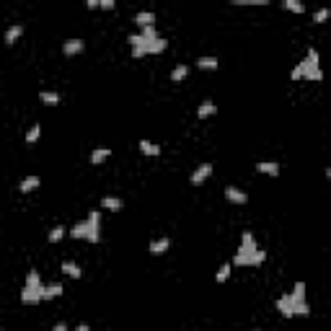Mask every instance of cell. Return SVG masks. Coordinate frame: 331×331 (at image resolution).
Segmentation results:
<instances>
[{
    "mask_svg": "<svg viewBox=\"0 0 331 331\" xmlns=\"http://www.w3.org/2000/svg\"><path fill=\"white\" fill-rule=\"evenodd\" d=\"M274 306H277L282 318H295V316L308 318V316H310V306H308V298H306V282L298 280L290 292H284V295L277 298Z\"/></svg>",
    "mask_w": 331,
    "mask_h": 331,
    "instance_id": "obj_1",
    "label": "cell"
},
{
    "mask_svg": "<svg viewBox=\"0 0 331 331\" xmlns=\"http://www.w3.org/2000/svg\"><path fill=\"white\" fill-rule=\"evenodd\" d=\"M266 262V251L259 246L256 236L251 230L240 233V244L236 248V256H233V266H246V269H256Z\"/></svg>",
    "mask_w": 331,
    "mask_h": 331,
    "instance_id": "obj_2",
    "label": "cell"
},
{
    "mask_svg": "<svg viewBox=\"0 0 331 331\" xmlns=\"http://www.w3.org/2000/svg\"><path fill=\"white\" fill-rule=\"evenodd\" d=\"M290 80H308V83H321L324 80V68H321V54L316 47H308L306 57L292 68Z\"/></svg>",
    "mask_w": 331,
    "mask_h": 331,
    "instance_id": "obj_3",
    "label": "cell"
},
{
    "mask_svg": "<svg viewBox=\"0 0 331 331\" xmlns=\"http://www.w3.org/2000/svg\"><path fill=\"white\" fill-rule=\"evenodd\" d=\"M44 288H47V284L42 282L39 269H28L24 290H21V303L24 306H39V303H44Z\"/></svg>",
    "mask_w": 331,
    "mask_h": 331,
    "instance_id": "obj_4",
    "label": "cell"
},
{
    "mask_svg": "<svg viewBox=\"0 0 331 331\" xmlns=\"http://www.w3.org/2000/svg\"><path fill=\"white\" fill-rule=\"evenodd\" d=\"M168 50V42H166L163 36H158L156 42H148V44H142V47H134L132 50V57L134 60H142V57H148V54H160V52H166Z\"/></svg>",
    "mask_w": 331,
    "mask_h": 331,
    "instance_id": "obj_5",
    "label": "cell"
},
{
    "mask_svg": "<svg viewBox=\"0 0 331 331\" xmlns=\"http://www.w3.org/2000/svg\"><path fill=\"white\" fill-rule=\"evenodd\" d=\"M160 34L156 32V26H148V28H140L138 34H130L127 36V44L134 50V47H142V44H148V42H156Z\"/></svg>",
    "mask_w": 331,
    "mask_h": 331,
    "instance_id": "obj_6",
    "label": "cell"
},
{
    "mask_svg": "<svg viewBox=\"0 0 331 331\" xmlns=\"http://www.w3.org/2000/svg\"><path fill=\"white\" fill-rule=\"evenodd\" d=\"M212 171H215V166H212V163H200L197 168L189 174V184H192V186H202L207 178L212 176Z\"/></svg>",
    "mask_w": 331,
    "mask_h": 331,
    "instance_id": "obj_7",
    "label": "cell"
},
{
    "mask_svg": "<svg viewBox=\"0 0 331 331\" xmlns=\"http://www.w3.org/2000/svg\"><path fill=\"white\" fill-rule=\"evenodd\" d=\"M88 244H98L101 240V212L94 210V212H88Z\"/></svg>",
    "mask_w": 331,
    "mask_h": 331,
    "instance_id": "obj_8",
    "label": "cell"
},
{
    "mask_svg": "<svg viewBox=\"0 0 331 331\" xmlns=\"http://www.w3.org/2000/svg\"><path fill=\"white\" fill-rule=\"evenodd\" d=\"M225 200H228L230 204H236V207H244L248 202V194L240 186H225Z\"/></svg>",
    "mask_w": 331,
    "mask_h": 331,
    "instance_id": "obj_9",
    "label": "cell"
},
{
    "mask_svg": "<svg viewBox=\"0 0 331 331\" xmlns=\"http://www.w3.org/2000/svg\"><path fill=\"white\" fill-rule=\"evenodd\" d=\"M171 248V238L168 236H160V238H153L150 240V246H148V251H150V256H163L166 251Z\"/></svg>",
    "mask_w": 331,
    "mask_h": 331,
    "instance_id": "obj_10",
    "label": "cell"
},
{
    "mask_svg": "<svg viewBox=\"0 0 331 331\" xmlns=\"http://www.w3.org/2000/svg\"><path fill=\"white\" fill-rule=\"evenodd\" d=\"M256 174H264V176H272V178H277L280 174H282V166L277 163V160H259L256 166Z\"/></svg>",
    "mask_w": 331,
    "mask_h": 331,
    "instance_id": "obj_11",
    "label": "cell"
},
{
    "mask_svg": "<svg viewBox=\"0 0 331 331\" xmlns=\"http://www.w3.org/2000/svg\"><path fill=\"white\" fill-rule=\"evenodd\" d=\"M83 50H86L83 39H68V42H62V54L65 57H75V54H80Z\"/></svg>",
    "mask_w": 331,
    "mask_h": 331,
    "instance_id": "obj_12",
    "label": "cell"
},
{
    "mask_svg": "<svg viewBox=\"0 0 331 331\" xmlns=\"http://www.w3.org/2000/svg\"><path fill=\"white\" fill-rule=\"evenodd\" d=\"M21 36H24V24H13V26H8V28H6L3 42L8 44V47H13V44H16Z\"/></svg>",
    "mask_w": 331,
    "mask_h": 331,
    "instance_id": "obj_13",
    "label": "cell"
},
{
    "mask_svg": "<svg viewBox=\"0 0 331 331\" xmlns=\"http://www.w3.org/2000/svg\"><path fill=\"white\" fill-rule=\"evenodd\" d=\"M39 184H42V178H39L36 174H32V176L21 178V184H18V192H21V194H32V192H36V189H39Z\"/></svg>",
    "mask_w": 331,
    "mask_h": 331,
    "instance_id": "obj_14",
    "label": "cell"
},
{
    "mask_svg": "<svg viewBox=\"0 0 331 331\" xmlns=\"http://www.w3.org/2000/svg\"><path fill=\"white\" fill-rule=\"evenodd\" d=\"M134 24H138L140 28H148V26H156V13L153 10H140V13H134Z\"/></svg>",
    "mask_w": 331,
    "mask_h": 331,
    "instance_id": "obj_15",
    "label": "cell"
},
{
    "mask_svg": "<svg viewBox=\"0 0 331 331\" xmlns=\"http://www.w3.org/2000/svg\"><path fill=\"white\" fill-rule=\"evenodd\" d=\"M60 269H62V274L65 277H70V280H80L83 277V269L78 266V264H75V262H62V264H60Z\"/></svg>",
    "mask_w": 331,
    "mask_h": 331,
    "instance_id": "obj_16",
    "label": "cell"
},
{
    "mask_svg": "<svg viewBox=\"0 0 331 331\" xmlns=\"http://www.w3.org/2000/svg\"><path fill=\"white\" fill-rule=\"evenodd\" d=\"M189 72H192V68H189L186 62H178V65L171 70V83H184V80L189 78Z\"/></svg>",
    "mask_w": 331,
    "mask_h": 331,
    "instance_id": "obj_17",
    "label": "cell"
},
{
    "mask_svg": "<svg viewBox=\"0 0 331 331\" xmlns=\"http://www.w3.org/2000/svg\"><path fill=\"white\" fill-rule=\"evenodd\" d=\"M197 68H200V70H210V72H212V70H218V68H220V60H218V57H212V54H202V57H197Z\"/></svg>",
    "mask_w": 331,
    "mask_h": 331,
    "instance_id": "obj_18",
    "label": "cell"
},
{
    "mask_svg": "<svg viewBox=\"0 0 331 331\" xmlns=\"http://www.w3.org/2000/svg\"><path fill=\"white\" fill-rule=\"evenodd\" d=\"M101 207L106 210V212H119V210L124 207V202L119 197H112V194H106V197H101Z\"/></svg>",
    "mask_w": 331,
    "mask_h": 331,
    "instance_id": "obj_19",
    "label": "cell"
},
{
    "mask_svg": "<svg viewBox=\"0 0 331 331\" xmlns=\"http://www.w3.org/2000/svg\"><path fill=\"white\" fill-rule=\"evenodd\" d=\"M218 114V104L215 101H202L200 106H197V116L200 119H210V116H215Z\"/></svg>",
    "mask_w": 331,
    "mask_h": 331,
    "instance_id": "obj_20",
    "label": "cell"
},
{
    "mask_svg": "<svg viewBox=\"0 0 331 331\" xmlns=\"http://www.w3.org/2000/svg\"><path fill=\"white\" fill-rule=\"evenodd\" d=\"M138 148H140V153H142V156H150V158H158V156H160V145L150 142V140H140Z\"/></svg>",
    "mask_w": 331,
    "mask_h": 331,
    "instance_id": "obj_21",
    "label": "cell"
},
{
    "mask_svg": "<svg viewBox=\"0 0 331 331\" xmlns=\"http://www.w3.org/2000/svg\"><path fill=\"white\" fill-rule=\"evenodd\" d=\"M65 288L60 282H50L47 288H44V300H54V298H62Z\"/></svg>",
    "mask_w": 331,
    "mask_h": 331,
    "instance_id": "obj_22",
    "label": "cell"
},
{
    "mask_svg": "<svg viewBox=\"0 0 331 331\" xmlns=\"http://www.w3.org/2000/svg\"><path fill=\"white\" fill-rule=\"evenodd\" d=\"M230 272H233V264H228V262L220 264L218 272H215V282H218V284H225V282L230 280Z\"/></svg>",
    "mask_w": 331,
    "mask_h": 331,
    "instance_id": "obj_23",
    "label": "cell"
},
{
    "mask_svg": "<svg viewBox=\"0 0 331 331\" xmlns=\"http://www.w3.org/2000/svg\"><path fill=\"white\" fill-rule=\"evenodd\" d=\"M68 233H70V228H65V225H57V228H52L47 233V240H50V244H60V240H62Z\"/></svg>",
    "mask_w": 331,
    "mask_h": 331,
    "instance_id": "obj_24",
    "label": "cell"
},
{
    "mask_svg": "<svg viewBox=\"0 0 331 331\" xmlns=\"http://www.w3.org/2000/svg\"><path fill=\"white\" fill-rule=\"evenodd\" d=\"M109 158H112V150L109 148H96L94 153H91V163L94 166H101L104 160H109Z\"/></svg>",
    "mask_w": 331,
    "mask_h": 331,
    "instance_id": "obj_25",
    "label": "cell"
},
{
    "mask_svg": "<svg viewBox=\"0 0 331 331\" xmlns=\"http://www.w3.org/2000/svg\"><path fill=\"white\" fill-rule=\"evenodd\" d=\"M39 101L44 106H57L60 104V94L57 91H39Z\"/></svg>",
    "mask_w": 331,
    "mask_h": 331,
    "instance_id": "obj_26",
    "label": "cell"
},
{
    "mask_svg": "<svg viewBox=\"0 0 331 331\" xmlns=\"http://www.w3.org/2000/svg\"><path fill=\"white\" fill-rule=\"evenodd\" d=\"M282 8L290 10V13H298V16H303V13H306V6L300 3V0H282Z\"/></svg>",
    "mask_w": 331,
    "mask_h": 331,
    "instance_id": "obj_27",
    "label": "cell"
},
{
    "mask_svg": "<svg viewBox=\"0 0 331 331\" xmlns=\"http://www.w3.org/2000/svg\"><path fill=\"white\" fill-rule=\"evenodd\" d=\"M328 18H331V8H318V10H316L313 16H310L313 24H326Z\"/></svg>",
    "mask_w": 331,
    "mask_h": 331,
    "instance_id": "obj_28",
    "label": "cell"
},
{
    "mask_svg": "<svg viewBox=\"0 0 331 331\" xmlns=\"http://www.w3.org/2000/svg\"><path fill=\"white\" fill-rule=\"evenodd\" d=\"M39 134H42V124H32V127H28V132H26V142L34 145L39 140Z\"/></svg>",
    "mask_w": 331,
    "mask_h": 331,
    "instance_id": "obj_29",
    "label": "cell"
},
{
    "mask_svg": "<svg viewBox=\"0 0 331 331\" xmlns=\"http://www.w3.org/2000/svg\"><path fill=\"white\" fill-rule=\"evenodd\" d=\"M233 6H266V0H233Z\"/></svg>",
    "mask_w": 331,
    "mask_h": 331,
    "instance_id": "obj_30",
    "label": "cell"
},
{
    "mask_svg": "<svg viewBox=\"0 0 331 331\" xmlns=\"http://www.w3.org/2000/svg\"><path fill=\"white\" fill-rule=\"evenodd\" d=\"M101 8H104V10H114L116 3H114V0H101Z\"/></svg>",
    "mask_w": 331,
    "mask_h": 331,
    "instance_id": "obj_31",
    "label": "cell"
},
{
    "mask_svg": "<svg viewBox=\"0 0 331 331\" xmlns=\"http://www.w3.org/2000/svg\"><path fill=\"white\" fill-rule=\"evenodd\" d=\"M52 331H70V328H68V324H65V321H57V324L52 326Z\"/></svg>",
    "mask_w": 331,
    "mask_h": 331,
    "instance_id": "obj_32",
    "label": "cell"
},
{
    "mask_svg": "<svg viewBox=\"0 0 331 331\" xmlns=\"http://www.w3.org/2000/svg\"><path fill=\"white\" fill-rule=\"evenodd\" d=\"M72 331H91V326H88V324H78Z\"/></svg>",
    "mask_w": 331,
    "mask_h": 331,
    "instance_id": "obj_33",
    "label": "cell"
},
{
    "mask_svg": "<svg viewBox=\"0 0 331 331\" xmlns=\"http://www.w3.org/2000/svg\"><path fill=\"white\" fill-rule=\"evenodd\" d=\"M324 174H326V178H331V166H328V168H326Z\"/></svg>",
    "mask_w": 331,
    "mask_h": 331,
    "instance_id": "obj_34",
    "label": "cell"
},
{
    "mask_svg": "<svg viewBox=\"0 0 331 331\" xmlns=\"http://www.w3.org/2000/svg\"><path fill=\"white\" fill-rule=\"evenodd\" d=\"M251 331H262V328H251Z\"/></svg>",
    "mask_w": 331,
    "mask_h": 331,
    "instance_id": "obj_35",
    "label": "cell"
}]
</instances>
